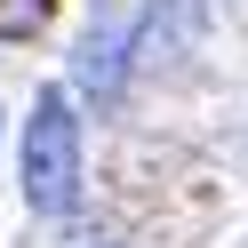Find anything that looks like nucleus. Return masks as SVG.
<instances>
[{"label":"nucleus","mask_w":248,"mask_h":248,"mask_svg":"<svg viewBox=\"0 0 248 248\" xmlns=\"http://www.w3.org/2000/svg\"><path fill=\"white\" fill-rule=\"evenodd\" d=\"M24 200L40 216H72L80 200V112L64 88H40L24 120Z\"/></svg>","instance_id":"obj_1"},{"label":"nucleus","mask_w":248,"mask_h":248,"mask_svg":"<svg viewBox=\"0 0 248 248\" xmlns=\"http://www.w3.org/2000/svg\"><path fill=\"white\" fill-rule=\"evenodd\" d=\"M200 40V0H152L144 24L128 32V72H160Z\"/></svg>","instance_id":"obj_2"},{"label":"nucleus","mask_w":248,"mask_h":248,"mask_svg":"<svg viewBox=\"0 0 248 248\" xmlns=\"http://www.w3.org/2000/svg\"><path fill=\"white\" fill-rule=\"evenodd\" d=\"M120 80H128V32H120V16H96L80 32V48H72V88L96 96V104H112Z\"/></svg>","instance_id":"obj_3"},{"label":"nucleus","mask_w":248,"mask_h":248,"mask_svg":"<svg viewBox=\"0 0 248 248\" xmlns=\"http://www.w3.org/2000/svg\"><path fill=\"white\" fill-rule=\"evenodd\" d=\"M56 0H0V40H40Z\"/></svg>","instance_id":"obj_4"}]
</instances>
